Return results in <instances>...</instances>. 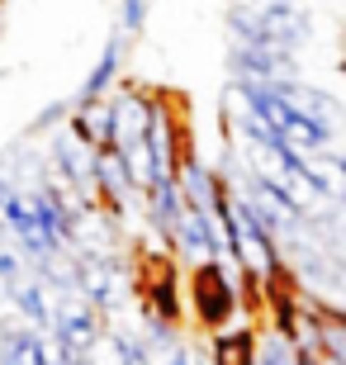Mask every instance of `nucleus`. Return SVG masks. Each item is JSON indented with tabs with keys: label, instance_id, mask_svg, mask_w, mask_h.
<instances>
[{
	"label": "nucleus",
	"instance_id": "obj_13",
	"mask_svg": "<svg viewBox=\"0 0 346 365\" xmlns=\"http://www.w3.org/2000/svg\"><path fill=\"white\" fill-rule=\"evenodd\" d=\"M10 195H14V180L0 176V232H5V223H10Z\"/></svg>",
	"mask_w": 346,
	"mask_h": 365
},
{
	"label": "nucleus",
	"instance_id": "obj_5",
	"mask_svg": "<svg viewBox=\"0 0 346 365\" xmlns=\"http://www.w3.org/2000/svg\"><path fill=\"white\" fill-rule=\"evenodd\" d=\"M256 19H261V43H270L280 53H299L308 43V14L294 0H261Z\"/></svg>",
	"mask_w": 346,
	"mask_h": 365
},
{
	"label": "nucleus",
	"instance_id": "obj_11",
	"mask_svg": "<svg viewBox=\"0 0 346 365\" xmlns=\"http://www.w3.org/2000/svg\"><path fill=\"white\" fill-rule=\"evenodd\" d=\"M147 14H152V0H119V29L128 38H138L147 29Z\"/></svg>",
	"mask_w": 346,
	"mask_h": 365
},
{
	"label": "nucleus",
	"instance_id": "obj_1",
	"mask_svg": "<svg viewBox=\"0 0 346 365\" xmlns=\"http://www.w3.org/2000/svg\"><path fill=\"white\" fill-rule=\"evenodd\" d=\"M185 309L195 313V323L209 332V327L228 323L233 313H242L247 304H242V294L218 275V266L209 261V266H190V275H185Z\"/></svg>",
	"mask_w": 346,
	"mask_h": 365
},
{
	"label": "nucleus",
	"instance_id": "obj_3",
	"mask_svg": "<svg viewBox=\"0 0 346 365\" xmlns=\"http://www.w3.org/2000/svg\"><path fill=\"white\" fill-rule=\"evenodd\" d=\"M48 327L62 337V346H67L71 356L86 361V351H91L95 341H100V332H105V318H100V309H95L86 294H76V289H57L53 323Z\"/></svg>",
	"mask_w": 346,
	"mask_h": 365
},
{
	"label": "nucleus",
	"instance_id": "obj_9",
	"mask_svg": "<svg viewBox=\"0 0 346 365\" xmlns=\"http://www.w3.org/2000/svg\"><path fill=\"white\" fill-rule=\"evenodd\" d=\"M0 365H43L39 327L24 318H5L0 323Z\"/></svg>",
	"mask_w": 346,
	"mask_h": 365
},
{
	"label": "nucleus",
	"instance_id": "obj_4",
	"mask_svg": "<svg viewBox=\"0 0 346 365\" xmlns=\"http://www.w3.org/2000/svg\"><path fill=\"white\" fill-rule=\"evenodd\" d=\"M48 162H53V171H57V180H62V185L81 190V195L95 204V195H91V162H95V148H91L81 133H71L67 119L57 123L53 138H48Z\"/></svg>",
	"mask_w": 346,
	"mask_h": 365
},
{
	"label": "nucleus",
	"instance_id": "obj_16",
	"mask_svg": "<svg viewBox=\"0 0 346 365\" xmlns=\"http://www.w3.org/2000/svg\"><path fill=\"white\" fill-rule=\"evenodd\" d=\"M0 29H5V24H0Z\"/></svg>",
	"mask_w": 346,
	"mask_h": 365
},
{
	"label": "nucleus",
	"instance_id": "obj_6",
	"mask_svg": "<svg viewBox=\"0 0 346 365\" xmlns=\"http://www.w3.org/2000/svg\"><path fill=\"white\" fill-rule=\"evenodd\" d=\"M171 257L175 261H185V271L190 266H209L213 257H218V242H213V223L204 209H180V218H175V228H171Z\"/></svg>",
	"mask_w": 346,
	"mask_h": 365
},
{
	"label": "nucleus",
	"instance_id": "obj_10",
	"mask_svg": "<svg viewBox=\"0 0 346 365\" xmlns=\"http://www.w3.org/2000/svg\"><path fill=\"white\" fill-rule=\"evenodd\" d=\"M71 133H81L91 148H109V100H81L67 109Z\"/></svg>",
	"mask_w": 346,
	"mask_h": 365
},
{
	"label": "nucleus",
	"instance_id": "obj_12",
	"mask_svg": "<svg viewBox=\"0 0 346 365\" xmlns=\"http://www.w3.org/2000/svg\"><path fill=\"white\" fill-rule=\"evenodd\" d=\"M67 109H71V105H48L39 119H34V133H43V128H57V123L67 119Z\"/></svg>",
	"mask_w": 346,
	"mask_h": 365
},
{
	"label": "nucleus",
	"instance_id": "obj_15",
	"mask_svg": "<svg viewBox=\"0 0 346 365\" xmlns=\"http://www.w3.org/2000/svg\"><path fill=\"white\" fill-rule=\"evenodd\" d=\"M0 5H5V0H0Z\"/></svg>",
	"mask_w": 346,
	"mask_h": 365
},
{
	"label": "nucleus",
	"instance_id": "obj_7",
	"mask_svg": "<svg viewBox=\"0 0 346 365\" xmlns=\"http://www.w3.org/2000/svg\"><path fill=\"white\" fill-rule=\"evenodd\" d=\"M128 34L123 29H114L105 38V48H100V62H95L91 71H86V81H81V91H76V105L81 100H105L114 86H119V76H123V67H128Z\"/></svg>",
	"mask_w": 346,
	"mask_h": 365
},
{
	"label": "nucleus",
	"instance_id": "obj_2",
	"mask_svg": "<svg viewBox=\"0 0 346 365\" xmlns=\"http://www.w3.org/2000/svg\"><path fill=\"white\" fill-rule=\"evenodd\" d=\"M109 100V148H128V143H143V133L152 128V114H157V95L138 81H123L105 95Z\"/></svg>",
	"mask_w": 346,
	"mask_h": 365
},
{
	"label": "nucleus",
	"instance_id": "obj_8",
	"mask_svg": "<svg viewBox=\"0 0 346 365\" xmlns=\"http://www.w3.org/2000/svg\"><path fill=\"white\" fill-rule=\"evenodd\" d=\"M5 299H10V313H14V318H24V323H34V327H48V323H53L57 289L43 280L39 271H34V275H14V280L5 284Z\"/></svg>",
	"mask_w": 346,
	"mask_h": 365
},
{
	"label": "nucleus",
	"instance_id": "obj_14",
	"mask_svg": "<svg viewBox=\"0 0 346 365\" xmlns=\"http://www.w3.org/2000/svg\"><path fill=\"white\" fill-rule=\"evenodd\" d=\"M157 365H190V341H180V346H171V351L161 356Z\"/></svg>",
	"mask_w": 346,
	"mask_h": 365
}]
</instances>
